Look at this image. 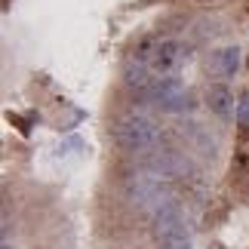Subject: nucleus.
<instances>
[{
  "label": "nucleus",
  "mask_w": 249,
  "mask_h": 249,
  "mask_svg": "<svg viewBox=\"0 0 249 249\" xmlns=\"http://www.w3.org/2000/svg\"><path fill=\"white\" fill-rule=\"evenodd\" d=\"M154 77L157 74L151 71V65H145V62H126V68H123V86L129 89V95L136 99L139 105H142V99L148 95V89H151V83H154Z\"/></svg>",
  "instance_id": "nucleus-8"
},
{
  "label": "nucleus",
  "mask_w": 249,
  "mask_h": 249,
  "mask_svg": "<svg viewBox=\"0 0 249 249\" xmlns=\"http://www.w3.org/2000/svg\"><path fill=\"white\" fill-rule=\"evenodd\" d=\"M188 62V50L185 43L176 40V37H166V40H160L154 46V53H151V71L157 74V77H172V74H178V68Z\"/></svg>",
  "instance_id": "nucleus-6"
},
{
  "label": "nucleus",
  "mask_w": 249,
  "mask_h": 249,
  "mask_svg": "<svg viewBox=\"0 0 249 249\" xmlns=\"http://www.w3.org/2000/svg\"><path fill=\"white\" fill-rule=\"evenodd\" d=\"M142 169L145 172H154L157 178L172 181V178H188L191 172V160L181 154V151H172V148H154L148 151L145 160H142Z\"/></svg>",
  "instance_id": "nucleus-5"
},
{
  "label": "nucleus",
  "mask_w": 249,
  "mask_h": 249,
  "mask_svg": "<svg viewBox=\"0 0 249 249\" xmlns=\"http://www.w3.org/2000/svg\"><path fill=\"white\" fill-rule=\"evenodd\" d=\"M123 191H126V200H129L132 206L145 209V213H151V215H154L163 203H169V200H172L169 181L157 178L154 172H145V169L132 172V176L123 181Z\"/></svg>",
  "instance_id": "nucleus-3"
},
{
  "label": "nucleus",
  "mask_w": 249,
  "mask_h": 249,
  "mask_svg": "<svg viewBox=\"0 0 249 249\" xmlns=\"http://www.w3.org/2000/svg\"><path fill=\"white\" fill-rule=\"evenodd\" d=\"M203 102H206L209 114H215V117H222V120L234 117L237 99H234V92H231V86H228V83H213L206 89V99Z\"/></svg>",
  "instance_id": "nucleus-10"
},
{
  "label": "nucleus",
  "mask_w": 249,
  "mask_h": 249,
  "mask_svg": "<svg viewBox=\"0 0 249 249\" xmlns=\"http://www.w3.org/2000/svg\"><path fill=\"white\" fill-rule=\"evenodd\" d=\"M111 136L117 142V148L126 151V154H148V151L160 148L163 132H160V126L148 117V114L132 111V114H123V117L114 123Z\"/></svg>",
  "instance_id": "nucleus-1"
},
{
  "label": "nucleus",
  "mask_w": 249,
  "mask_h": 249,
  "mask_svg": "<svg viewBox=\"0 0 249 249\" xmlns=\"http://www.w3.org/2000/svg\"><path fill=\"white\" fill-rule=\"evenodd\" d=\"M240 65H243V55H240L237 46H222V50H215L209 55V71H213L215 77H222V80L237 77Z\"/></svg>",
  "instance_id": "nucleus-9"
},
{
  "label": "nucleus",
  "mask_w": 249,
  "mask_h": 249,
  "mask_svg": "<svg viewBox=\"0 0 249 249\" xmlns=\"http://www.w3.org/2000/svg\"><path fill=\"white\" fill-rule=\"evenodd\" d=\"M154 222V240L160 249H191V231H188V218H185V209L176 197L163 203L151 215Z\"/></svg>",
  "instance_id": "nucleus-2"
},
{
  "label": "nucleus",
  "mask_w": 249,
  "mask_h": 249,
  "mask_svg": "<svg viewBox=\"0 0 249 249\" xmlns=\"http://www.w3.org/2000/svg\"><path fill=\"white\" fill-rule=\"evenodd\" d=\"M3 249H13V243H9V240H3Z\"/></svg>",
  "instance_id": "nucleus-12"
},
{
  "label": "nucleus",
  "mask_w": 249,
  "mask_h": 249,
  "mask_svg": "<svg viewBox=\"0 0 249 249\" xmlns=\"http://www.w3.org/2000/svg\"><path fill=\"white\" fill-rule=\"evenodd\" d=\"M142 105H154L163 114H191L197 108V99L181 86L178 74H172V77H154V83H151L148 95L142 99Z\"/></svg>",
  "instance_id": "nucleus-4"
},
{
  "label": "nucleus",
  "mask_w": 249,
  "mask_h": 249,
  "mask_svg": "<svg viewBox=\"0 0 249 249\" xmlns=\"http://www.w3.org/2000/svg\"><path fill=\"white\" fill-rule=\"evenodd\" d=\"M178 136L188 142V148L194 151V154L206 157V160H215V157H218V142L213 139V132L203 129L200 123H194V120L178 123Z\"/></svg>",
  "instance_id": "nucleus-7"
},
{
  "label": "nucleus",
  "mask_w": 249,
  "mask_h": 249,
  "mask_svg": "<svg viewBox=\"0 0 249 249\" xmlns=\"http://www.w3.org/2000/svg\"><path fill=\"white\" fill-rule=\"evenodd\" d=\"M234 117H237V123H240L243 129H249V92L237 95V108H234Z\"/></svg>",
  "instance_id": "nucleus-11"
}]
</instances>
